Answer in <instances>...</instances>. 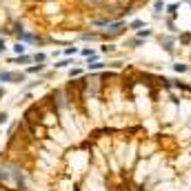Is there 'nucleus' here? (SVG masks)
<instances>
[{"mask_svg": "<svg viewBox=\"0 0 191 191\" xmlns=\"http://www.w3.org/2000/svg\"><path fill=\"white\" fill-rule=\"evenodd\" d=\"M0 80H2V82H9V80H22V76H18V74H9V71H5V74H0Z\"/></svg>", "mask_w": 191, "mask_h": 191, "instance_id": "nucleus-1", "label": "nucleus"}, {"mask_svg": "<svg viewBox=\"0 0 191 191\" xmlns=\"http://www.w3.org/2000/svg\"><path fill=\"white\" fill-rule=\"evenodd\" d=\"M5 120H7V116H5V114H0V125H2Z\"/></svg>", "mask_w": 191, "mask_h": 191, "instance_id": "nucleus-2", "label": "nucleus"}]
</instances>
